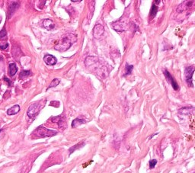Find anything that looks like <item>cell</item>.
Wrapping results in <instances>:
<instances>
[{"label":"cell","mask_w":195,"mask_h":173,"mask_svg":"<svg viewBox=\"0 0 195 173\" xmlns=\"http://www.w3.org/2000/svg\"><path fill=\"white\" fill-rule=\"evenodd\" d=\"M113 28L117 32H124L127 30V22H117L112 24Z\"/></svg>","instance_id":"obj_7"},{"label":"cell","mask_w":195,"mask_h":173,"mask_svg":"<svg viewBox=\"0 0 195 173\" xmlns=\"http://www.w3.org/2000/svg\"><path fill=\"white\" fill-rule=\"evenodd\" d=\"M156 164H157L156 159H152V160L149 161V168H150V169H153V168L156 166Z\"/></svg>","instance_id":"obj_22"},{"label":"cell","mask_w":195,"mask_h":173,"mask_svg":"<svg viewBox=\"0 0 195 173\" xmlns=\"http://www.w3.org/2000/svg\"><path fill=\"white\" fill-rule=\"evenodd\" d=\"M44 61L49 66H54L57 63V60L54 56L50 55V54H47L44 56Z\"/></svg>","instance_id":"obj_8"},{"label":"cell","mask_w":195,"mask_h":173,"mask_svg":"<svg viewBox=\"0 0 195 173\" xmlns=\"http://www.w3.org/2000/svg\"><path fill=\"white\" fill-rule=\"evenodd\" d=\"M41 108H41V105L39 103L32 104V105H30L29 108H28V112H27L28 116L30 118H34L35 117L39 114Z\"/></svg>","instance_id":"obj_3"},{"label":"cell","mask_w":195,"mask_h":173,"mask_svg":"<svg viewBox=\"0 0 195 173\" xmlns=\"http://www.w3.org/2000/svg\"><path fill=\"white\" fill-rule=\"evenodd\" d=\"M52 121L56 122V123H58L59 126H63L64 124V120H62L61 118V116L59 117H56V118H52Z\"/></svg>","instance_id":"obj_17"},{"label":"cell","mask_w":195,"mask_h":173,"mask_svg":"<svg viewBox=\"0 0 195 173\" xmlns=\"http://www.w3.org/2000/svg\"><path fill=\"white\" fill-rule=\"evenodd\" d=\"M19 6V4L18 2H12L10 4L9 6V16L11 17L13 15V13L15 12V10L17 9V8Z\"/></svg>","instance_id":"obj_15"},{"label":"cell","mask_w":195,"mask_h":173,"mask_svg":"<svg viewBox=\"0 0 195 173\" xmlns=\"http://www.w3.org/2000/svg\"><path fill=\"white\" fill-rule=\"evenodd\" d=\"M193 3V2L192 1H186V2H184V3H181L180 4L179 6V7H178V9H177V11L178 12H182V11H185V10H187L188 9V8L190 7V6H191V5Z\"/></svg>","instance_id":"obj_9"},{"label":"cell","mask_w":195,"mask_h":173,"mask_svg":"<svg viewBox=\"0 0 195 173\" xmlns=\"http://www.w3.org/2000/svg\"><path fill=\"white\" fill-rule=\"evenodd\" d=\"M105 28L101 24H98L93 28V36L95 39H100L104 35Z\"/></svg>","instance_id":"obj_6"},{"label":"cell","mask_w":195,"mask_h":173,"mask_svg":"<svg viewBox=\"0 0 195 173\" xmlns=\"http://www.w3.org/2000/svg\"><path fill=\"white\" fill-rule=\"evenodd\" d=\"M133 69V65H129V64H127L126 65V68H125V74L123 75V76H128V75H130V74L131 73V72H132Z\"/></svg>","instance_id":"obj_20"},{"label":"cell","mask_w":195,"mask_h":173,"mask_svg":"<svg viewBox=\"0 0 195 173\" xmlns=\"http://www.w3.org/2000/svg\"><path fill=\"white\" fill-rule=\"evenodd\" d=\"M0 22H1V18H0Z\"/></svg>","instance_id":"obj_27"},{"label":"cell","mask_w":195,"mask_h":173,"mask_svg":"<svg viewBox=\"0 0 195 173\" xmlns=\"http://www.w3.org/2000/svg\"><path fill=\"white\" fill-rule=\"evenodd\" d=\"M84 145H85V143H82V144H77L76 145L74 146H72V147L70 149V154H71L72 152H74L77 149H79V148L82 147Z\"/></svg>","instance_id":"obj_19"},{"label":"cell","mask_w":195,"mask_h":173,"mask_svg":"<svg viewBox=\"0 0 195 173\" xmlns=\"http://www.w3.org/2000/svg\"><path fill=\"white\" fill-rule=\"evenodd\" d=\"M17 71H18V68H17L15 63H11V64H9V73L10 76H15V74H16Z\"/></svg>","instance_id":"obj_13"},{"label":"cell","mask_w":195,"mask_h":173,"mask_svg":"<svg viewBox=\"0 0 195 173\" xmlns=\"http://www.w3.org/2000/svg\"><path fill=\"white\" fill-rule=\"evenodd\" d=\"M74 37H76V36L72 34H70L64 37L54 46V49L60 52L66 51L68 49H70V47L72 46V43L76 41V39H74Z\"/></svg>","instance_id":"obj_1"},{"label":"cell","mask_w":195,"mask_h":173,"mask_svg":"<svg viewBox=\"0 0 195 173\" xmlns=\"http://www.w3.org/2000/svg\"><path fill=\"white\" fill-rule=\"evenodd\" d=\"M72 2H80V1H74V0H72Z\"/></svg>","instance_id":"obj_26"},{"label":"cell","mask_w":195,"mask_h":173,"mask_svg":"<svg viewBox=\"0 0 195 173\" xmlns=\"http://www.w3.org/2000/svg\"><path fill=\"white\" fill-rule=\"evenodd\" d=\"M32 75V73L31 71H28V70H24V71H22L20 73V75H19V77L21 79H24V78L28 77L29 76Z\"/></svg>","instance_id":"obj_18"},{"label":"cell","mask_w":195,"mask_h":173,"mask_svg":"<svg viewBox=\"0 0 195 173\" xmlns=\"http://www.w3.org/2000/svg\"><path fill=\"white\" fill-rule=\"evenodd\" d=\"M8 47H9V44H6L5 46H0V48H1V49H3V50H6Z\"/></svg>","instance_id":"obj_25"},{"label":"cell","mask_w":195,"mask_h":173,"mask_svg":"<svg viewBox=\"0 0 195 173\" xmlns=\"http://www.w3.org/2000/svg\"><path fill=\"white\" fill-rule=\"evenodd\" d=\"M194 73V66H188L185 69V72H184V75H185V79L186 82L188 83V85L191 87H193V83H192V77H193V74Z\"/></svg>","instance_id":"obj_4"},{"label":"cell","mask_w":195,"mask_h":173,"mask_svg":"<svg viewBox=\"0 0 195 173\" xmlns=\"http://www.w3.org/2000/svg\"><path fill=\"white\" fill-rule=\"evenodd\" d=\"M1 131H2V130H0V133H1Z\"/></svg>","instance_id":"obj_28"},{"label":"cell","mask_w":195,"mask_h":173,"mask_svg":"<svg viewBox=\"0 0 195 173\" xmlns=\"http://www.w3.org/2000/svg\"><path fill=\"white\" fill-rule=\"evenodd\" d=\"M60 79H54V80L51 82V83H50V85H49V87H48V89L50 88H53V87H55V86H57V85H58V84L60 83Z\"/></svg>","instance_id":"obj_21"},{"label":"cell","mask_w":195,"mask_h":173,"mask_svg":"<svg viewBox=\"0 0 195 173\" xmlns=\"http://www.w3.org/2000/svg\"><path fill=\"white\" fill-rule=\"evenodd\" d=\"M98 61V57H88L85 59V64L87 66H89L91 65H94Z\"/></svg>","instance_id":"obj_12"},{"label":"cell","mask_w":195,"mask_h":173,"mask_svg":"<svg viewBox=\"0 0 195 173\" xmlns=\"http://www.w3.org/2000/svg\"><path fill=\"white\" fill-rule=\"evenodd\" d=\"M19 111H20V106L16 105H15V106H13V107L10 108L7 111V114H9V115H14V114H16L17 113H19Z\"/></svg>","instance_id":"obj_11"},{"label":"cell","mask_w":195,"mask_h":173,"mask_svg":"<svg viewBox=\"0 0 195 173\" xmlns=\"http://www.w3.org/2000/svg\"><path fill=\"white\" fill-rule=\"evenodd\" d=\"M163 73L164 75H165V77H166V80H167L168 83H170L171 85V86L173 87V88L175 89V91L179 90V85H178V83H177V82L175 81V79H174V78L172 77V76H171V74L168 73V71H167L166 70H163Z\"/></svg>","instance_id":"obj_5"},{"label":"cell","mask_w":195,"mask_h":173,"mask_svg":"<svg viewBox=\"0 0 195 173\" xmlns=\"http://www.w3.org/2000/svg\"><path fill=\"white\" fill-rule=\"evenodd\" d=\"M34 134L38 137H46V136H54L57 134V131L47 129L45 127L40 126L34 131Z\"/></svg>","instance_id":"obj_2"},{"label":"cell","mask_w":195,"mask_h":173,"mask_svg":"<svg viewBox=\"0 0 195 173\" xmlns=\"http://www.w3.org/2000/svg\"><path fill=\"white\" fill-rule=\"evenodd\" d=\"M6 29H2L1 32H0V39H3L6 37Z\"/></svg>","instance_id":"obj_23"},{"label":"cell","mask_w":195,"mask_h":173,"mask_svg":"<svg viewBox=\"0 0 195 173\" xmlns=\"http://www.w3.org/2000/svg\"><path fill=\"white\" fill-rule=\"evenodd\" d=\"M85 120L84 119H79V118H76L73 120V121L72 123V128H76V127H79V126L82 125L83 123H85Z\"/></svg>","instance_id":"obj_14"},{"label":"cell","mask_w":195,"mask_h":173,"mask_svg":"<svg viewBox=\"0 0 195 173\" xmlns=\"http://www.w3.org/2000/svg\"><path fill=\"white\" fill-rule=\"evenodd\" d=\"M4 80H5V81H7L8 83H9V85H11V80H10V79H7L6 77H5V78H4Z\"/></svg>","instance_id":"obj_24"},{"label":"cell","mask_w":195,"mask_h":173,"mask_svg":"<svg viewBox=\"0 0 195 173\" xmlns=\"http://www.w3.org/2000/svg\"><path fill=\"white\" fill-rule=\"evenodd\" d=\"M43 26L47 30H52L54 28V23L50 19H44L43 21Z\"/></svg>","instance_id":"obj_10"},{"label":"cell","mask_w":195,"mask_h":173,"mask_svg":"<svg viewBox=\"0 0 195 173\" xmlns=\"http://www.w3.org/2000/svg\"><path fill=\"white\" fill-rule=\"evenodd\" d=\"M157 12H158V7L156 6V4L153 3V6H152L151 11H150V17L153 19V18L156 15Z\"/></svg>","instance_id":"obj_16"}]
</instances>
